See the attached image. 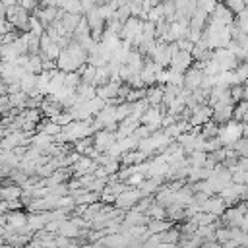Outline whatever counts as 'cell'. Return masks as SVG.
<instances>
[{
  "mask_svg": "<svg viewBox=\"0 0 248 248\" xmlns=\"http://www.w3.org/2000/svg\"><path fill=\"white\" fill-rule=\"evenodd\" d=\"M244 132H246L244 124H238V122L231 120V122H227L223 128H219V132H217V140L221 141L223 147H232V143H236V141L242 138Z\"/></svg>",
  "mask_w": 248,
  "mask_h": 248,
  "instance_id": "cell-1",
  "label": "cell"
},
{
  "mask_svg": "<svg viewBox=\"0 0 248 248\" xmlns=\"http://www.w3.org/2000/svg\"><path fill=\"white\" fill-rule=\"evenodd\" d=\"M27 19H29V14H27L19 4H14V6L6 8V21H8V25H10L12 29H14V27L25 29V27H27Z\"/></svg>",
  "mask_w": 248,
  "mask_h": 248,
  "instance_id": "cell-2",
  "label": "cell"
},
{
  "mask_svg": "<svg viewBox=\"0 0 248 248\" xmlns=\"http://www.w3.org/2000/svg\"><path fill=\"white\" fill-rule=\"evenodd\" d=\"M211 60L217 62V66H219L221 72H232V70L238 66L234 54H232L231 50H227V48H217V50H213V52H211Z\"/></svg>",
  "mask_w": 248,
  "mask_h": 248,
  "instance_id": "cell-3",
  "label": "cell"
},
{
  "mask_svg": "<svg viewBox=\"0 0 248 248\" xmlns=\"http://www.w3.org/2000/svg\"><path fill=\"white\" fill-rule=\"evenodd\" d=\"M163 116H165L163 107H147V110L141 114L140 122H141V124H145V128H147L149 132H155V130L161 126Z\"/></svg>",
  "mask_w": 248,
  "mask_h": 248,
  "instance_id": "cell-4",
  "label": "cell"
},
{
  "mask_svg": "<svg viewBox=\"0 0 248 248\" xmlns=\"http://www.w3.org/2000/svg\"><path fill=\"white\" fill-rule=\"evenodd\" d=\"M91 140H93V145H95V151H97V153H101V151L107 153V151L114 145L116 134H114V132H107V130H99V132H95V136H93Z\"/></svg>",
  "mask_w": 248,
  "mask_h": 248,
  "instance_id": "cell-5",
  "label": "cell"
},
{
  "mask_svg": "<svg viewBox=\"0 0 248 248\" xmlns=\"http://www.w3.org/2000/svg\"><path fill=\"white\" fill-rule=\"evenodd\" d=\"M143 196H141V192L140 190H124L122 194H118L116 196V200H114V203H116V209H132L140 200H141Z\"/></svg>",
  "mask_w": 248,
  "mask_h": 248,
  "instance_id": "cell-6",
  "label": "cell"
},
{
  "mask_svg": "<svg viewBox=\"0 0 248 248\" xmlns=\"http://www.w3.org/2000/svg\"><path fill=\"white\" fill-rule=\"evenodd\" d=\"M182 78H184L182 87L188 89V91H194V89L200 87V83H202V79H203V74H202V70H200L198 66H190V68L182 74Z\"/></svg>",
  "mask_w": 248,
  "mask_h": 248,
  "instance_id": "cell-7",
  "label": "cell"
},
{
  "mask_svg": "<svg viewBox=\"0 0 248 248\" xmlns=\"http://www.w3.org/2000/svg\"><path fill=\"white\" fill-rule=\"evenodd\" d=\"M192 56H190V52H174L172 56H170V68L169 70H172V72H178V74H184L190 66H192Z\"/></svg>",
  "mask_w": 248,
  "mask_h": 248,
  "instance_id": "cell-8",
  "label": "cell"
},
{
  "mask_svg": "<svg viewBox=\"0 0 248 248\" xmlns=\"http://www.w3.org/2000/svg\"><path fill=\"white\" fill-rule=\"evenodd\" d=\"M211 114H213V110H211V107H202V105H198L194 110H192V116H190V126L192 128H200V126H203L205 122H209L211 120Z\"/></svg>",
  "mask_w": 248,
  "mask_h": 248,
  "instance_id": "cell-9",
  "label": "cell"
},
{
  "mask_svg": "<svg viewBox=\"0 0 248 248\" xmlns=\"http://www.w3.org/2000/svg\"><path fill=\"white\" fill-rule=\"evenodd\" d=\"M159 72H161V66H157L153 60H145V62H143V68H141V72H140V79H141L143 87H145V85H153Z\"/></svg>",
  "mask_w": 248,
  "mask_h": 248,
  "instance_id": "cell-10",
  "label": "cell"
},
{
  "mask_svg": "<svg viewBox=\"0 0 248 248\" xmlns=\"http://www.w3.org/2000/svg\"><path fill=\"white\" fill-rule=\"evenodd\" d=\"M4 217H6V229H4V232L16 231V229L27 225V215L23 211H19V209L17 211H8V213H4Z\"/></svg>",
  "mask_w": 248,
  "mask_h": 248,
  "instance_id": "cell-11",
  "label": "cell"
},
{
  "mask_svg": "<svg viewBox=\"0 0 248 248\" xmlns=\"http://www.w3.org/2000/svg\"><path fill=\"white\" fill-rule=\"evenodd\" d=\"M120 85H122V83H118V81H108V83H105V85H101V87H95V97L103 99L105 103L110 101V99H116Z\"/></svg>",
  "mask_w": 248,
  "mask_h": 248,
  "instance_id": "cell-12",
  "label": "cell"
},
{
  "mask_svg": "<svg viewBox=\"0 0 248 248\" xmlns=\"http://www.w3.org/2000/svg\"><path fill=\"white\" fill-rule=\"evenodd\" d=\"M227 209V205L223 203L221 198H207L202 203V213H211V215H223V211Z\"/></svg>",
  "mask_w": 248,
  "mask_h": 248,
  "instance_id": "cell-13",
  "label": "cell"
},
{
  "mask_svg": "<svg viewBox=\"0 0 248 248\" xmlns=\"http://www.w3.org/2000/svg\"><path fill=\"white\" fill-rule=\"evenodd\" d=\"M242 215H246V207H244V203H240L238 207H231V209H225V211H223V219H225V223H227L229 227H232V229H236V225H238V221H240Z\"/></svg>",
  "mask_w": 248,
  "mask_h": 248,
  "instance_id": "cell-14",
  "label": "cell"
},
{
  "mask_svg": "<svg viewBox=\"0 0 248 248\" xmlns=\"http://www.w3.org/2000/svg\"><path fill=\"white\" fill-rule=\"evenodd\" d=\"M209 16H211L209 19L219 21V23H223V25H227V27H229V25H232V21H234V16H232V14H231L223 4H217V6H215V10H213Z\"/></svg>",
  "mask_w": 248,
  "mask_h": 248,
  "instance_id": "cell-15",
  "label": "cell"
},
{
  "mask_svg": "<svg viewBox=\"0 0 248 248\" xmlns=\"http://www.w3.org/2000/svg\"><path fill=\"white\" fill-rule=\"evenodd\" d=\"M124 66L130 70V74H132V76H136V74H140V72H141V68H143V56H141L138 50H132V52L128 54L126 64H124Z\"/></svg>",
  "mask_w": 248,
  "mask_h": 248,
  "instance_id": "cell-16",
  "label": "cell"
},
{
  "mask_svg": "<svg viewBox=\"0 0 248 248\" xmlns=\"http://www.w3.org/2000/svg\"><path fill=\"white\" fill-rule=\"evenodd\" d=\"M145 227H147V232L149 234H161V232L172 229L170 221H165V219H149Z\"/></svg>",
  "mask_w": 248,
  "mask_h": 248,
  "instance_id": "cell-17",
  "label": "cell"
},
{
  "mask_svg": "<svg viewBox=\"0 0 248 248\" xmlns=\"http://www.w3.org/2000/svg\"><path fill=\"white\" fill-rule=\"evenodd\" d=\"M232 107H234V105L215 108V110H213V114H211L213 122H215V124H223V122L227 124V122H231V120H232Z\"/></svg>",
  "mask_w": 248,
  "mask_h": 248,
  "instance_id": "cell-18",
  "label": "cell"
},
{
  "mask_svg": "<svg viewBox=\"0 0 248 248\" xmlns=\"http://www.w3.org/2000/svg\"><path fill=\"white\" fill-rule=\"evenodd\" d=\"M58 232H60V236H64V238H68V240H70V238H78V236L81 234V231H79L72 221H68V219L60 223Z\"/></svg>",
  "mask_w": 248,
  "mask_h": 248,
  "instance_id": "cell-19",
  "label": "cell"
},
{
  "mask_svg": "<svg viewBox=\"0 0 248 248\" xmlns=\"http://www.w3.org/2000/svg\"><path fill=\"white\" fill-rule=\"evenodd\" d=\"M145 103L149 107H159V103L163 101V87H151L145 91Z\"/></svg>",
  "mask_w": 248,
  "mask_h": 248,
  "instance_id": "cell-20",
  "label": "cell"
},
{
  "mask_svg": "<svg viewBox=\"0 0 248 248\" xmlns=\"http://www.w3.org/2000/svg\"><path fill=\"white\" fill-rule=\"evenodd\" d=\"M19 196H21V188L17 184L16 186H2L0 188V200H4V202H16Z\"/></svg>",
  "mask_w": 248,
  "mask_h": 248,
  "instance_id": "cell-21",
  "label": "cell"
},
{
  "mask_svg": "<svg viewBox=\"0 0 248 248\" xmlns=\"http://www.w3.org/2000/svg\"><path fill=\"white\" fill-rule=\"evenodd\" d=\"M157 236H159L161 244H176L178 238H180V232H178V229H169V231H165V232H161Z\"/></svg>",
  "mask_w": 248,
  "mask_h": 248,
  "instance_id": "cell-22",
  "label": "cell"
},
{
  "mask_svg": "<svg viewBox=\"0 0 248 248\" xmlns=\"http://www.w3.org/2000/svg\"><path fill=\"white\" fill-rule=\"evenodd\" d=\"M101 207H103V205H101L99 202H95V203H91V205H85V209H83V213H81L83 221L91 225V221H93V219H95V215L101 211Z\"/></svg>",
  "mask_w": 248,
  "mask_h": 248,
  "instance_id": "cell-23",
  "label": "cell"
},
{
  "mask_svg": "<svg viewBox=\"0 0 248 248\" xmlns=\"http://www.w3.org/2000/svg\"><path fill=\"white\" fill-rule=\"evenodd\" d=\"M45 225H46V223H45V219H43L41 213H33V215L27 217V227H29L31 231H43Z\"/></svg>",
  "mask_w": 248,
  "mask_h": 248,
  "instance_id": "cell-24",
  "label": "cell"
},
{
  "mask_svg": "<svg viewBox=\"0 0 248 248\" xmlns=\"http://www.w3.org/2000/svg\"><path fill=\"white\" fill-rule=\"evenodd\" d=\"M161 19H165V16H163V6H161V4H157L155 8H151V10L145 14V21H151V23H159Z\"/></svg>",
  "mask_w": 248,
  "mask_h": 248,
  "instance_id": "cell-25",
  "label": "cell"
},
{
  "mask_svg": "<svg viewBox=\"0 0 248 248\" xmlns=\"http://www.w3.org/2000/svg\"><path fill=\"white\" fill-rule=\"evenodd\" d=\"M39 132H43V134H46V136L54 138V136H58V134L62 132V128H60V126H56V124H52V122L48 120V122H41Z\"/></svg>",
  "mask_w": 248,
  "mask_h": 248,
  "instance_id": "cell-26",
  "label": "cell"
},
{
  "mask_svg": "<svg viewBox=\"0 0 248 248\" xmlns=\"http://www.w3.org/2000/svg\"><path fill=\"white\" fill-rule=\"evenodd\" d=\"M143 215H147L149 219H165V217H167V215H165V209H163L161 205H157L155 202H151V205L147 207V211H145Z\"/></svg>",
  "mask_w": 248,
  "mask_h": 248,
  "instance_id": "cell-27",
  "label": "cell"
},
{
  "mask_svg": "<svg viewBox=\"0 0 248 248\" xmlns=\"http://www.w3.org/2000/svg\"><path fill=\"white\" fill-rule=\"evenodd\" d=\"M27 27H29V33H31V35H35V37H41V35L45 33V27L37 21V17H35V16H29V19H27Z\"/></svg>",
  "mask_w": 248,
  "mask_h": 248,
  "instance_id": "cell-28",
  "label": "cell"
},
{
  "mask_svg": "<svg viewBox=\"0 0 248 248\" xmlns=\"http://www.w3.org/2000/svg\"><path fill=\"white\" fill-rule=\"evenodd\" d=\"M79 83H81V79H79V74H78V72H70V74L64 76V87L76 91V87H78Z\"/></svg>",
  "mask_w": 248,
  "mask_h": 248,
  "instance_id": "cell-29",
  "label": "cell"
},
{
  "mask_svg": "<svg viewBox=\"0 0 248 248\" xmlns=\"http://www.w3.org/2000/svg\"><path fill=\"white\" fill-rule=\"evenodd\" d=\"M223 6H225L232 16H234V14H240L242 10H246V2H242V0H229V2L223 4Z\"/></svg>",
  "mask_w": 248,
  "mask_h": 248,
  "instance_id": "cell-30",
  "label": "cell"
},
{
  "mask_svg": "<svg viewBox=\"0 0 248 248\" xmlns=\"http://www.w3.org/2000/svg\"><path fill=\"white\" fill-rule=\"evenodd\" d=\"M50 122H52V124H56V126H60V128H64V126H68L70 122H74V118L64 110V112H58L54 118H50Z\"/></svg>",
  "mask_w": 248,
  "mask_h": 248,
  "instance_id": "cell-31",
  "label": "cell"
},
{
  "mask_svg": "<svg viewBox=\"0 0 248 248\" xmlns=\"http://www.w3.org/2000/svg\"><path fill=\"white\" fill-rule=\"evenodd\" d=\"M232 151H234V155H238V157H246V151H248V140L240 138L236 143H232Z\"/></svg>",
  "mask_w": 248,
  "mask_h": 248,
  "instance_id": "cell-32",
  "label": "cell"
},
{
  "mask_svg": "<svg viewBox=\"0 0 248 248\" xmlns=\"http://www.w3.org/2000/svg\"><path fill=\"white\" fill-rule=\"evenodd\" d=\"M246 180H248V172L246 170H234L231 174V182L232 184H246Z\"/></svg>",
  "mask_w": 248,
  "mask_h": 248,
  "instance_id": "cell-33",
  "label": "cell"
},
{
  "mask_svg": "<svg viewBox=\"0 0 248 248\" xmlns=\"http://www.w3.org/2000/svg\"><path fill=\"white\" fill-rule=\"evenodd\" d=\"M10 101H8V95L0 97V114H10Z\"/></svg>",
  "mask_w": 248,
  "mask_h": 248,
  "instance_id": "cell-34",
  "label": "cell"
},
{
  "mask_svg": "<svg viewBox=\"0 0 248 248\" xmlns=\"http://www.w3.org/2000/svg\"><path fill=\"white\" fill-rule=\"evenodd\" d=\"M128 184H141L143 182V174H140V172H134L132 176H128V180H126Z\"/></svg>",
  "mask_w": 248,
  "mask_h": 248,
  "instance_id": "cell-35",
  "label": "cell"
},
{
  "mask_svg": "<svg viewBox=\"0 0 248 248\" xmlns=\"http://www.w3.org/2000/svg\"><path fill=\"white\" fill-rule=\"evenodd\" d=\"M200 248H221V244H219V242H215V240H203Z\"/></svg>",
  "mask_w": 248,
  "mask_h": 248,
  "instance_id": "cell-36",
  "label": "cell"
},
{
  "mask_svg": "<svg viewBox=\"0 0 248 248\" xmlns=\"http://www.w3.org/2000/svg\"><path fill=\"white\" fill-rule=\"evenodd\" d=\"M238 246H240V244H238V240H234V238H232V240H227V242L221 244V248H238Z\"/></svg>",
  "mask_w": 248,
  "mask_h": 248,
  "instance_id": "cell-37",
  "label": "cell"
},
{
  "mask_svg": "<svg viewBox=\"0 0 248 248\" xmlns=\"http://www.w3.org/2000/svg\"><path fill=\"white\" fill-rule=\"evenodd\" d=\"M19 6H21V8L25 10V12H27V10H33V8H37V4H35L33 0H31V2H21Z\"/></svg>",
  "mask_w": 248,
  "mask_h": 248,
  "instance_id": "cell-38",
  "label": "cell"
},
{
  "mask_svg": "<svg viewBox=\"0 0 248 248\" xmlns=\"http://www.w3.org/2000/svg\"><path fill=\"white\" fill-rule=\"evenodd\" d=\"M238 248H246V246H238Z\"/></svg>",
  "mask_w": 248,
  "mask_h": 248,
  "instance_id": "cell-39",
  "label": "cell"
},
{
  "mask_svg": "<svg viewBox=\"0 0 248 248\" xmlns=\"http://www.w3.org/2000/svg\"><path fill=\"white\" fill-rule=\"evenodd\" d=\"M6 248H10V246H6Z\"/></svg>",
  "mask_w": 248,
  "mask_h": 248,
  "instance_id": "cell-40",
  "label": "cell"
}]
</instances>
